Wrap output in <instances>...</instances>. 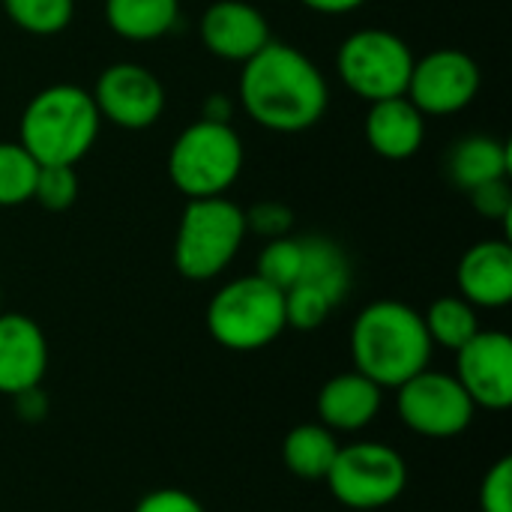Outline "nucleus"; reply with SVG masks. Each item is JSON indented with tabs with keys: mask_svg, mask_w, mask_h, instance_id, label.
<instances>
[{
	"mask_svg": "<svg viewBox=\"0 0 512 512\" xmlns=\"http://www.w3.org/2000/svg\"><path fill=\"white\" fill-rule=\"evenodd\" d=\"M132 512H207L204 504L183 489H153L147 492Z\"/></svg>",
	"mask_w": 512,
	"mask_h": 512,
	"instance_id": "7c9ffc66",
	"label": "nucleus"
},
{
	"mask_svg": "<svg viewBox=\"0 0 512 512\" xmlns=\"http://www.w3.org/2000/svg\"><path fill=\"white\" fill-rule=\"evenodd\" d=\"M12 405H15V414L21 423H42L51 411V402L42 387H30V390L12 396Z\"/></svg>",
	"mask_w": 512,
	"mask_h": 512,
	"instance_id": "2f4dec72",
	"label": "nucleus"
},
{
	"mask_svg": "<svg viewBox=\"0 0 512 512\" xmlns=\"http://www.w3.org/2000/svg\"><path fill=\"white\" fill-rule=\"evenodd\" d=\"M246 216V231L267 240H279L288 237L294 231V210L282 201H258L249 210H243Z\"/></svg>",
	"mask_w": 512,
	"mask_h": 512,
	"instance_id": "cd10ccee",
	"label": "nucleus"
},
{
	"mask_svg": "<svg viewBox=\"0 0 512 512\" xmlns=\"http://www.w3.org/2000/svg\"><path fill=\"white\" fill-rule=\"evenodd\" d=\"M204 48L228 63H246L273 36L264 12L246 0H213L198 24Z\"/></svg>",
	"mask_w": 512,
	"mask_h": 512,
	"instance_id": "ddd939ff",
	"label": "nucleus"
},
{
	"mask_svg": "<svg viewBox=\"0 0 512 512\" xmlns=\"http://www.w3.org/2000/svg\"><path fill=\"white\" fill-rule=\"evenodd\" d=\"M102 123L126 132H141L159 123L165 111L162 81L141 63H111L99 72L90 90Z\"/></svg>",
	"mask_w": 512,
	"mask_h": 512,
	"instance_id": "9b49d317",
	"label": "nucleus"
},
{
	"mask_svg": "<svg viewBox=\"0 0 512 512\" xmlns=\"http://www.w3.org/2000/svg\"><path fill=\"white\" fill-rule=\"evenodd\" d=\"M453 375L477 411H507L512 405V339L504 330H480L456 351Z\"/></svg>",
	"mask_w": 512,
	"mask_h": 512,
	"instance_id": "f8f14e48",
	"label": "nucleus"
},
{
	"mask_svg": "<svg viewBox=\"0 0 512 512\" xmlns=\"http://www.w3.org/2000/svg\"><path fill=\"white\" fill-rule=\"evenodd\" d=\"M444 171L459 192H471L489 180L510 177V147L495 135H465L450 147Z\"/></svg>",
	"mask_w": 512,
	"mask_h": 512,
	"instance_id": "a211bd4d",
	"label": "nucleus"
},
{
	"mask_svg": "<svg viewBox=\"0 0 512 512\" xmlns=\"http://www.w3.org/2000/svg\"><path fill=\"white\" fill-rule=\"evenodd\" d=\"M78 189L81 180L75 165H39L33 201L48 213H63L78 201Z\"/></svg>",
	"mask_w": 512,
	"mask_h": 512,
	"instance_id": "a878e982",
	"label": "nucleus"
},
{
	"mask_svg": "<svg viewBox=\"0 0 512 512\" xmlns=\"http://www.w3.org/2000/svg\"><path fill=\"white\" fill-rule=\"evenodd\" d=\"M300 270H303V243H300V237L288 234V237L264 243V249L258 255L255 276H261L264 282H270L279 291H288L291 285H297Z\"/></svg>",
	"mask_w": 512,
	"mask_h": 512,
	"instance_id": "393cba45",
	"label": "nucleus"
},
{
	"mask_svg": "<svg viewBox=\"0 0 512 512\" xmlns=\"http://www.w3.org/2000/svg\"><path fill=\"white\" fill-rule=\"evenodd\" d=\"M414 60L417 57L402 36L384 27H366L342 39L336 51V72L357 99L372 105L405 96Z\"/></svg>",
	"mask_w": 512,
	"mask_h": 512,
	"instance_id": "6e6552de",
	"label": "nucleus"
},
{
	"mask_svg": "<svg viewBox=\"0 0 512 512\" xmlns=\"http://www.w3.org/2000/svg\"><path fill=\"white\" fill-rule=\"evenodd\" d=\"M366 144L387 162H405L417 156L426 141V117L408 96L372 102L366 111Z\"/></svg>",
	"mask_w": 512,
	"mask_h": 512,
	"instance_id": "f3484780",
	"label": "nucleus"
},
{
	"mask_svg": "<svg viewBox=\"0 0 512 512\" xmlns=\"http://www.w3.org/2000/svg\"><path fill=\"white\" fill-rule=\"evenodd\" d=\"M6 18L30 36H57L75 18V0H3Z\"/></svg>",
	"mask_w": 512,
	"mask_h": 512,
	"instance_id": "5701e85b",
	"label": "nucleus"
},
{
	"mask_svg": "<svg viewBox=\"0 0 512 512\" xmlns=\"http://www.w3.org/2000/svg\"><path fill=\"white\" fill-rule=\"evenodd\" d=\"M339 447L342 444H339L336 432H330L318 420L300 423L282 441V462H285L291 477L306 480V483H318L327 477Z\"/></svg>",
	"mask_w": 512,
	"mask_h": 512,
	"instance_id": "412c9836",
	"label": "nucleus"
},
{
	"mask_svg": "<svg viewBox=\"0 0 512 512\" xmlns=\"http://www.w3.org/2000/svg\"><path fill=\"white\" fill-rule=\"evenodd\" d=\"M102 117L90 90L51 84L30 96L18 120V144L39 165H78L99 138Z\"/></svg>",
	"mask_w": 512,
	"mask_h": 512,
	"instance_id": "7ed1b4c3",
	"label": "nucleus"
},
{
	"mask_svg": "<svg viewBox=\"0 0 512 512\" xmlns=\"http://www.w3.org/2000/svg\"><path fill=\"white\" fill-rule=\"evenodd\" d=\"M384 405V390L357 369L327 378L315 399L318 423L336 435H357L369 429Z\"/></svg>",
	"mask_w": 512,
	"mask_h": 512,
	"instance_id": "dca6fc26",
	"label": "nucleus"
},
{
	"mask_svg": "<svg viewBox=\"0 0 512 512\" xmlns=\"http://www.w3.org/2000/svg\"><path fill=\"white\" fill-rule=\"evenodd\" d=\"M48 372V339L24 312H0V396L42 387Z\"/></svg>",
	"mask_w": 512,
	"mask_h": 512,
	"instance_id": "4468645a",
	"label": "nucleus"
},
{
	"mask_svg": "<svg viewBox=\"0 0 512 512\" xmlns=\"http://www.w3.org/2000/svg\"><path fill=\"white\" fill-rule=\"evenodd\" d=\"M324 483L348 510H384L402 498L408 486V462L384 441H354L339 447Z\"/></svg>",
	"mask_w": 512,
	"mask_h": 512,
	"instance_id": "0eeeda50",
	"label": "nucleus"
},
{
	"mask_svg": "<svg viewBox=\"0 0 512 512\" xmlns=\"http://www.w3.org/2000/svg\"><path fill=\"white\" fill-rule=\"evenodd\" d=\"M471 207L483 216V219H492V222H501L510 234V219H512V186L510 177H498V180H489L471 192H465Z\"/></svg>",
	"mask_w": 512,
	"mask_h": 512,
	"instance_id": "c85d7f7f",
	"label": "nucleus"
},
{
	"mask_svg": "<svg viewBox=\"0 0 512 512\" xmlns=\"http://www.w3.org/2000/svg\"><path fill=\"white\" fill-rule=\"evenodd\" d=\"M300 3L318 15H348V12H357L360 6H366V0H300Z\"/></svg>",
	"mask_w": 512,
	"mask_h": 512,
	"instance_id": "473e14b6",
	"label": "nucleus"
},
{
	"mask_svg": "<svg viewBox=\"0 0 512 512\" xmlns=\"http://www.w3.org/2000/svg\"><path fill=\"white\" fill-rule=\"evenodd\" d=\"M180 0H105L108 27L126 42H156L177 27Z\"/></svg>",
	"mask_w": 512,
	"mask_h": 512,
	"instance_id": "6ab92c4d",
	"label": "nucleus"
},
{
	"mask_svg": "<svg viewBox=\"0 0 512 512\" xmlns=\"http://www.w3.org/2000/svg\"><path fill=\"white\" fill-rule=\"evenodd\" d=\"M351 363L381 390H396L432 363V339L417 312L405 300H375L363 306L351 324Z\"/></svg>",
	"mask_w": 512,
	"mask_h": 512,
	"instance_id": "f03ea898",
	"label": "nucleus"
},
{
	"mask_svg": "<svg viewBox=\"0 0 512 512\" xmlns=\"http://www.w3.org/2000/svg\"><path fill=\"white\" fill-rule=\"evenodd\" d=\"M246 162L243 138L231 123H213L198 117L189 123L168 150V177L177 192L189 198L225 195Z\"/></svg>",
	"mask_w": 512,
	"mask_h": 512,
	"instance_id": "423d86ee",
	"label": "nucleus"
},
{
	"mask_svg": "<svg viewBox=\"0 0 512 512\" xmlns=\"http://www.w3.org/2000/svg\"><path fill=\"white\" fill-rule=\"evenodd\" d=\"M0 312H3V291H0Z\"/></svg>",
	"mask_w": 512,
	"mask_h": 512,
	"instance_id": "f704fd0d",
	"label": "nucleus"
},
{
	"mask_svg": "<svg viewBox=\"0 0 512 512\" xmlns=\"http://www.w3.org/2000/svg\"><path fill=\"white\" fill-rule=\"evenodd\" d=\"M231 114H234V105L225 93H213L207 96L204 108H201V117L204 120H213V123H231Z\"/></svg>",
	"mask_w": 512,
	"mask_h": 512,
	"instance_id": "72a5a7b5",
	"label": "nucleus"
},
{
	"mask_svg": "<svg viewBox=\"0 0 512 512\" xmlns=\"http://www.w3.org/2000/svg\"><path fill=\"white\" fill-rule=\"evenodd\" d=\"M240 66L237 99L261 129L297 135L324 120L330 87L324 72L300 48L270 39Z\"/></svg>",
	"mask_w": 512,
	"mask_h": 512,
	"instance_id": "f257e3e1",
	"label": "nucleus"
},
{
	"mask_svg": "<svg viewBox=\"0 0 512 512\" xmlns=\"http://www.w3.org/2000/svg\"><path fill=\"white\" fill-rule=\"evenodd\" d=\"M243 207L225 195L189 198L174 234V267L189 282L219 279L246 240Z\"/></svg>",
	"mask_w": 512,
	"mask_h": 512,
	"instance_id": "39448f33",
	"label": "nucleus"
},
{
	"mask_svg": "<svg viewBox=\"0 0 512 512\" xmlns=\"http://www.w3.org/2000/svg\"><path fill=\"white\" fill-rule=\"evenodd\" d=\"M480 66L459 48H435L414 60L405 96L423 117H450L465 111L480 93Z\"/></svg>",
	"mask_w": 512,
	"mask_h": 512,
	"instance_id": "9d476101",
	"label": "nucleus"
},
{
	"mask_svg": "<svg viewBox=\"0 0 512 512\" xmlns=\"http://www.w3.org/2000/svg\"><path fill=\"white\" fill-rule=\"evenodd\" d=\"M477 312L480 309H474L459 294H447V297L432 300V306L423 312V324H426L432 345L456 354L465 342H471L480 333V315Z\"/></svg>",
	"mask_w": 512,
	"mask_h": 512,
	"instance_id": "4be33fe9",
	"label": "nucleus"
},
{
	"mask_svg": "<svg viewBox=\"0 0 512 512\" xmlns=\"http://www.w3.org/2000/svg\"><path fill=\"white\" fill-rule=\"evenodd\" d=\"M39 162L18 144L0 141V207H21L33 201Z\"/></svg>",
	"mask_w": 512,
	"mask_h": 512,
	"instance_id": "b1692460",
	"label": "nucleus"
},
{
	"mask_svg": "<svg viewBox=\"0 0 512 512\" xmlns=\"http://www.w3.org/2000/svg\"><path fill=\"white\" fill-rule=\"evenodd\" d=\"M300 243H303V270L297 282L321 291L333 306H339L351 291V264L345 249L321 234L300 237Z\"/></svg>",
	"mask_w": 512,
	"mask_h": 512,
	"instance_id": "aec40b11",
	"label": "nucleus"
},
{
	"mask_svg": "<svg viewBox=\"0 0 512 512\" xmlns=\"http://www.w3.org/2000/svg\"><path fill=\"white\" fill-rule=\"evenodd\" d=\"M210 339L234 354H252L273 345L285 330V291L261 276H237L225 282L207 303Z\"/></svg>",
	"mask_w": 512,
	"mask_h": 512,
	"instance_id": "20e7f679",
	"label": "nucleus"
},
{
	"mask_svg": "<svg viewBox=\"0 0 512 512\" xmlns=\"http://www.w3.org/2000/svg\"><path fill=\"white\" fill-rule=\"evenodd\" d=\"M456 288L474 309H504L512 303V246L507 237L480 240L456 264Z\"/></svg>",
	"mask_w": 512,
	"mask_h": 512,
	"instance_id": "2eb2a0df",
	"label": "nucleus"
},
{
	"mask_svg": "<svg viewBox=\"0 0 512 512\" xmlns=\"http://www.w3.org/2000/svg\"><path fill=\"white\" fill-rule=\"evenodd\" d=\"M396 414L408 432L432 441H447L471 429L477 405L453 372L423 369L402 387H396Z\"/></svg>",
	"mask_w": 512,
	"mask_h": 512,
	"instance_id": "1a4fd4ad",
	"label": "nucleus"
},
{
	"mask_svg": "<svg viewBox=\"0 0 512 512\" xmlns=\"http://www.w3.org/2000/svg\"><path fill=\"white\" fill-rule=\"evenodd\" d=\"M480 512H512V459H498L480 483L477 492Z\"/></svg>",
	"mask_w": 512,
	"mask_h": 512,
	"instance_id": "c756f323",
	"label": "nucleus"
},
{
	"mask_svg": "<svg viewBox=\"0 0 512 512\" xmlns=\"http://www.w3.org/2000/svg\"><path fill=\"white\" fill-rule=\"evenodd\" d=\"M333 309L336 306L321 291H315L309 285L297 282L285 291V321H288V327H294L300 333H312V330L324 327L327 318L333 315Z\"/></svg>",
	"mask_w": 512,
	"mask_h": 512,
	"instance_id": "bb28decb",
	"label": "nucleus"
}]
</instances>
